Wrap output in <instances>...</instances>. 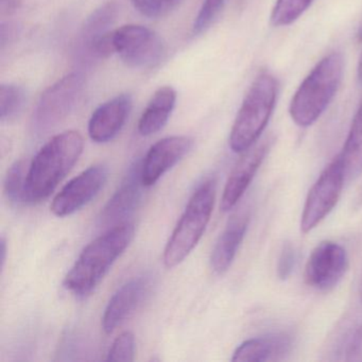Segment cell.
I'll return each mask as SVG.
<instances>
[{
  "label": "cell",
  "instance_id": "1",
  "mask_svg": "<svg viewBox=\"0 0 362 362\" xmlns=\"http://www.w3.org/2000/svg\"><path fill=\"white\" fill-rule=\"evenodd\" d=\"M83 151V137L66 131L52 137L29 165L24 203L35 204L47 199L73 169Z\"/></svg>",
  "mask_w": 362,
  "mask_h": 362
},
{
  "label": "cell",
  "instance_id": "2",
  "mask_svg": "<svg viewBox=\"0 0 362 362\" xmlns=\"http://www.w3.org/2000/svg\"><path fill=\"white\" fill-rule=\"evenodd\" d=\"M134 226L124 222L86 245L65 277V289L77 296L90 294L134 238Z\"/></svg>",
  "mask_w": 362,
  "mask_h": 362
},
{
  "label": "cell",
  "instance_id": "3",
  "mask_svg": "<svg viewBox=\"0 0 362 362\" xmlns=\"http://www.w3.org/2000/svg\"><path fill=\"white\" fill-rule=\"evenodd\" d=\"M342 54L324 57L305 78L290 103L292 120L302 128L315 124L334 99L343 75Z\"/></svg>",
  "mask_w": 362,
  "mask_h": 362
},
{
  "label": "cell",
  "instance_id": "4",
  "mask_svg": "<svg viewBox=\"0 0 362 362\" xmlns=\"http://www.w3.org/2000/svg\"><path fill=\"white\" fill-rule=\"evenodd\" d=\"M165 50L164 42L154 31L139 25H127L103 33L90 44L88 54L98 59L116 54L127 66L146 69L160 64Z\"/></svg>",
  "mask_w": 362,
  "mask_h": 362
},
{
  "label": "cell",
  "instance_id": "5",
  "mask_svg": "<svg viewBox=\"0 0 362 362\" xmlns=\"http://www.w3.org/2000/svg\"><path fill=\"white\" fill-rule=\"evenodd\" d=\"M277 81L271 74L260 73L250 86L230 130V149L243 153L255 145L266 129L277 98Z\"/></svg>",
  "mask_w": 362,
  "mask_h": 362
},
{
  "label": "cell",
  "instance_id": "6",
  "mask_svg": "<svg viewBox=\"0 0 362 362\" xmlns=\"http://www.w3.org/2000/svg\"><path fill=\"white\" fill-rule=\"evenodd\" d=\"M215 199V180H206L197 188L165 247L167 268L181 264L198 245L211 220Z\"/></svg>",
  "mask_w": 362,
  "mask_h": 362
},
{
  "label": "cell",
  "instance_id": "7",
  "mask_svg": "<svg viewBox=\"0 0 362 362\" xmlns=\"http://www.w3.org/2000/svg\"><path fill=\"white\" fill-rule=\"evenodd\" d=\"M86 79L80 73L61 78L40 97L33 111V129L37 134H45L62 122L77 107L83 97Z\"/></svg>",
  "mask_w": 362,
  "mask_h": 362
},
{
  "label": "cell",
  "instance_id": "8",
  "mask_svg": "<svg viewBox=\"0 0 362 362\" xmlns=\"http://www.w3.org/2000/svg\"><path fill=\"white\" fill-rule=\"evenodd\" d=\"M345 175L340 156L324 169L309 190L300 218V230L304 234L317 228L338 202L344 185Z\"/></svg>",
  "mask_w": 362,
  "mask_h": 362
},
{
  "label": "cell",
  "instance_id": "9",
  "mask_svg": "<svg viewBox=\"0 0 362 362\" xmlns=\"http://www.w3.org/2000/svg\"><path fill=\"white\" fill-rule=\"evenodd\" d=\"M107 175V166L99 164L90 166L74 177L52 201L50 206L52 214L57 217H67L86 206L105 186Z\"/></svg>",
  "mask_w": 362,
  "mask_h": 362
},
{
  "label": "cell",
  "instance_id": "10",
  "mask_svg": "<svg viewBox=\"0 0 362 362\" xmlns=\"http://www.w3.org/2000/svg\"><path fill=\"white\" fill-rule=\"evenodd\" d=\"M349 264L346 251L338 243L324 241L309 256L305 281L320 291L332 289L344 275Z\"/></svg>",
  "mask_w": 362,
  "mask_h": 362
},
{
  "label": "cell",
  "instance_id": "11",
  "mask_svg": "<svg viewBox=\"0 0 362 362\" xmlns=\"http://www.w3.org/2000/svg\"><path fill=\"white\" fill-rule=\"evenodd\" d=\"M194 141L187 136H170L156 141L141 162V181L145 187L153 186L192 149Z\"/></svg>",
  "mask_w": 362,
  "mask_h": 362
},
{
  "label": "cell",
  "instance_id": "12",
  "mask_svg": "<svg viewBox=\"0 0 362 362\" xmlns=\"http://www.w3.org/2000/svg\"><path fill=\"white\" fill-rule=\"evenodd\" d=\"M143 187L145 186L141 181V162H135L129 168L115 194L101 211L99 217L101 226H115L127 222L124 219L136 209L141 202Z\"/></svg>",
  "mask_w": 362,
  "mask_h": 362
},
{
  "label": "cell",
  "instance_id": "13",
  "mask_svg": "<svg viewBox=\"0 0 362 362\" xmlns=\"http://www.w3.org/2000/svg\"><path fill=\"white\" fill-rule=\"evenodd\" d=\"M269 147H270V143L269 141H264V143L253 146L243 152V156L235 165L224 187L221 204H220L222 211H230L236 206L237 203L253 181L258 169L262 166Z\"/></svg>",
  "mask_w": 362,
  "mask_h": 362
},
{
  "label": "cell",
  "instance_id": "14",
  "mask_svg": "<svg viewBox=\"0 0 362 362\" xmlns=\"http://www.w3.org/2000/svg\"><path fill=\"white\" fill-rule=\"evenodd\" d=\"M132 110V98L120 94L97 107L88 122V135L95 143L105 144L117 136Z\"/></svg>",
  "mask_w": 362,
  "mask_h": 362
},
{
  "label": "cell",
  "instance_id": "15",
  "mask_svg": "<svg viewBox=\"0 0 362 362\" xmlns=\"http://www.w3.org/2000/svg\"><path fill=\"white\" fill-rule=\"evenodd\" d=\"M149 288L150 279L141 276L131 279L113 294L101 321L105 334H112L136 310L147 296Z\"/></svg>",
  "mask_w": 362,
  "mask_h": 362
},
{
  "label": "cell",
  "instance_id": "16",
  "mask_svg": "<svg viewBox=\"0 0 362 362\" xmlns=\"http://www.w3.org/2000/svg\"><path fill=\"white\" fill-rule=\"evenodd\" d=\"M249 214L237 213L228 221L211 253V264L214 272L223 274L232 266L249 226Z\"/></svg>",
  "mask_w": 362,
  "mask_h": 362
},
{
  "label": "cell",
  "instance_id": "17",
  "mask_svg": "<svg viewBox=\"0 0 362 362\" xmlns=\"http://www.w3.org/2000/svg\"><path fill=\"white\" fill-rule=\"evenodd\" d=\"M177 103V92L171 86L158 88L139 118V134L150 136L160 132L170 118Z\"/></svg>",
  "mask_w": 362,
  "mask_h": 362
},
{
  "label": "cell",
  "instance_id": "18",
  "mask_svg": "<svg viewBox=\"0 0 362 362\" xmlns=\"http://www.w3.org/2000/svg\"><path fill=\"white\" fill-rule=\"evenodd\" d=\"M289 346L287 336L266 337L254 338L245 341L237 347L233 354L232 361L235 362H264L275 359L276 356L283 355Z\"/></svg>",
  "mask_w": 362,
  "mask_h": 362
},
{
  "label": "cell",
  "instance_id": "19",
  "mask_svg": "<svg viewBox=\"0 0 362 362\" xmlns=\"http://www.w3.org/2000/svg\"><path fill=\"white\" fill-rule=\"evenodd\" d=\"M339 156L344 169L345 180L351 181L359 177L362 173V101Z\"/></svg>",
  "mask_w": 362,
  "mask_h": 362
},
{
  "label": "cell",
  "instance_id": "20",
  "mask_svg": "<svg viewBox=\"0 0 362 362\" xmlns=\"http://www.w3.org/2000/svg\"><path fill=\"white\" fill-rule=\"evenodd\" d=\"M117 14V7L114 3L105 4L94 12L86 20L81 33V45L83 49L98 39L103 33H107V27L113 24Z\"/></svg>",
  "mask_w": 362,
  "mask_h": 362
},
{
  "label": "cell",
  "instance_id": "21",
  "mask_svg": "<svg viewBox=\"0 0 362 362\" xmlns=\"http://www.w3.org/2000/svg\"><path fill=\"white\" fill-rule=\"evenodd\" d=\"M315 0H276L271 12V24L286 27L293 24L310 7Z\"/></svg>",
  "mask_w": 362,
  "mask_h": 362
},
{
  "label": "cell",
  "instance_id": "22",
  "mask_svg": "<svg viewBox=\"0 0 362 362\" xmlns=\"http://www.w3.org/2000/svg\"><path fill=\"white\" fill-rule=\"evenodd\" d=\"M29 166L25 160L14 163L6 175L4 182V192L6 198L13 204L24 203L25 185Z\"/></svg>",
  "mask_w": 362,
  "mask_h": 362
},
{
  "label": "cell",
  "instance_id": "23",
  "mask_svg": "<svg viewBox=\"0 0 362 362\" xmlns=\"http://www.w3.org/2000/svg\"><path fill=\"white\" fill-rule=\"evenodd\" d=\"M26 93L16 84H1L0 86V119L10 122L14 119L24 107Z\"/></svg>",
  "mask_w": 362,
  "mask_h": 362
},
{
  "label": "cell",
  "instance_id": "24",
  "mask_svg": "<svg viewBox=\"0 0 362 362\" xmlns=\"http://www.w3.org/2000/svg\"><path fill=\"white\" fill-rule=\"evenodd\" d=\"M226 1L228 0H204L203 1L192 27L194 35L204 33L214 24L223 10Z\"/></svg>",
  "mask_w": 362,
  "mask_h": 362
},
{
  "label": "cell",
  "instance_id": "25",
  "mask_svg": "<svg viewBox=\"0 0 362 362\" xmlns=\"http://www.w3.org/2000/svg\"><path fill=\"white\" fill-rule=\"evenodd\" d=\"M135 339L131 332H124L114 340L107 361L131 362L134 360Z\"/></svg>",
  "mask_w": 362,
  "mask_h": 362
},
{
  "label": "cell",
  "instance_id": "26",
  "mask_svg": "<svg viewBox=\"0 0 362 362\" xmlns=\"http://www.w3.org/2000/svg\"><path fill=\"white\" fill-rule=\"evenodd\" d=\"M182 0H131L135 9L146 18H158L168 14Z\"/></svg>",
  "mask_w": 362,
  "mask_h": 362
},
{
  "label": "cell",
  "instance_id": "27",
  "mask_svg": "<svg viewBox=\"0 0 362 362\" xmlns=\"http://www.w3.org/2000/svg\"><path fill=\"white\" fill-rule=\"evenodd\" d=\"M296 251H294L291 243H284L281 254H279V264H277V275L279 279L285 281L291 275L294 270V266H296Z\"/></svg>",
  "mask_w": 362,
  "mask_h": 362
},
{
  "label": "cell",
  "instance_id": "28",
  "mask_svg": "<svg viewBox=\"0 0 362 362\" xmlns=\"http://www.w3.org/2000/svg\"><path fill=\"white\" fill-rule=\"evenodd\" d=\"M345 360L349 362H362V325L358 328L347 346Z\"/></svg>",
  "mask_w": 362,
  "mask_h": 362
},
{
  "label": "cell",
  "instance_id": "29",
  "mask_svg": "<svg viewBox=\"0 0 362 362\" xmlns=\"http://www.w3.org/2000/svg\"><path fill=\"white\" fill-rule=\"evenodd\" d=\"M20 0H1V10L4 13H12L18 7Z\"/></svg>",
  "mask_w": 362,
  "mask_h": 362
},
{
  "label": "cell",
  "instance_id": "30",
  "mask_svg": "<svg viewBox=\"0 0 362 362\" xmlns=\"http://www.w3.org/2000/svg\"><path fill=\"white\" fill-rule=\"evenodd\" d=\"M6 259H7V241L5 237H1L0 241V262H1V269L5 267Z\"/></svg>",
  "mask_w": 362,
  "mask_h": 362
},
{
  "label": "cell",
  "instance_id": "31",
  "mask_svg": "<svg viewBox=\"0 0 362 362\" xmlns=\"http://www.w3.org/2000/svg\"><path fill=\"white\" fill-rule=\"evenodd\" d=\"M358 80L362 84V54L360 57L359 64H358Z\"/></svg>",
  "mask_w": 362,
  "mask_h": 362
},
{
  "label": "cell",
  "instance_id": "32",
  "mask_svg": "<svg viewBox=\"0 0 362 362\" xmlns=\"http://www.w3.org/2000/svg\"><path fill=\"white\" fill-rule=\"evenodd\" d=\"M358 40L362 42V25L361 27H360L359 31H358Z\"/></svg>",
  "mask_w": 362,
  "mask_h": 362
}]
</instances>
